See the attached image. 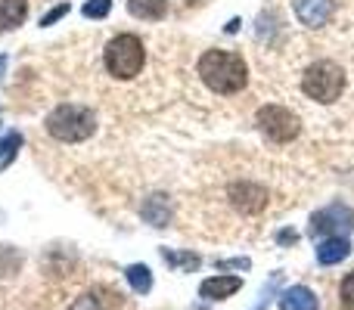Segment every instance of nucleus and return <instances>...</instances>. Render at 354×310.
I'll list each match as a JSON object with an SVG mask.
<instances>
[{
	"label": "nucleus",
	"instance_id": "1",
	"mask_svg": "<svg viewBox=\"0 0 354 310\" xmlns=\"http://www.w3.org/2000/svg\"><path fill=\"white\" fill-rule=\"evenodd\" d=\"M199 78L214 93H239L249 84V68L243 56L227 53V50H208L199 59Z\"/></svg>",
	"mask_w": 354,
	"mask_h": 310
},
{
	"label": "nucleus",
	"instance_id": "6",
	"mask_svg": "<svg viewBox=\"0 0 354 310\" xmlns=\"http://www.w3.org/2000/svg\"><path fill=\"white\" fill-rule=\"evenodd\" d=\"M354 230V211L348 205H330L311 217V236H348Z\"/></svg>",
	"mask_w": 354,
	"mask_h": 310
},
{
	"label": "nucleus",
	"instance_id": "8",
	"mask_svg": "<svg viewBox=\"0 0 354 310\" xmlns=\"http://www.w3.org/2000/svg\"><path fill=\"white\" fill-rule=\"evenodd\" d=\"M292 6H295L299 22L308 25V28H324V25L330 22L333 10H336L333 0H292Z\"/></svg>",
	"mask_w": 354,
	"mask_h": 310
},
{
	"label": "nucleus",
	"instance_id": "16",
	"mask_svg": "<svg viewBox=\"0 0 354 310\" xmlns=\"http://www.w3.org/2000/svg\"><path fill=\"white\" fill-rule=\"evenodd\" d=\"M19 149H22V134H19V130H10V134L0 137V171H6L16 162Z\"/></svg>",
	"mask_w": 354,
	"mask_h": 310
},
{
	"label": "nucleus",
	"instance_id": "18",
	"mask_svg": "<svg viewBox=\"0 0 354 310\" xmlns=\"http://www.w3.org/2000/svg\"><path fill=\"white\" fill-rule=\"evenodd\" d=\"M112 10V0H84V16L87 19H106Z\"/></svg>",
	"mask_w": 354,
	"mask_h": 310
},
{
	"label": "nucleus",
	"instance_id": "22",
	"mask_svg": "<svg viewBox=\"0 0 354 310\" xmlns=\"http://www.w3.org/2000/svg\"><path fill=\"white\" fill-rule=\"evenodd\" d=\"M72 310H100V301L93 298V295H84V298L75 301V307H72Z\"/></svg>",
	"mask_w": 354,
	"mask_h": 310
},
{
	"label": "nucleus",
	"instance_id": "13",
	"mask_svg": "<svg viewBox=\"0 0 354 310\" xmlns=\"http://www.w3.org/2000/svg\"><path fill=\"white\" fill-rule=\"evenodd\" d=\"M28 16V0H0V31L19 28Z\"/></svg>",
	"mask_w": 354,
	"mask_h": 310
},
{
	"label": "nucleus",
	"instance_id": "5",
	"mask_svg": "<svg viewBox=\"0 0 354 310\" xmlns=\"http://www.w3.org/2000/svg\"><path fill=\"white\" fill-rule=\"evenodd\" d=\"M258 128L274 143H292L299 137L301 124H299V115L289 112L286 106H261L258 109Z\"/></svg>",
	"mask_w": 354,
	"mask_h": 310
},
{
	"label": "nucleus",
	"instance_id": "3",
	"mask_svg": "<svg viewBox=\"0 0 354 310\" xmlns=\"http://www.w3.org/2000/svg\"><path fill=\"white\" fill-rule=\"evenodd\" d=\"M143 62H147V50L137 35H118L106 47V68L118 81H131L134 75H140Z\"/></svg>",
	"mask_w": 354,
	"mask_h": 310
},
{
	"label": "nucleus",
	"instance_id": "2",
	"mask_svg": "<svg viewBox=\"0 0 354 310\" xmlns=\"http://www.w3.org/2000/svg\"><path fill=\"white\" fill-rule=\"evenodd\" d=\"M47 130L59 143H84L97 130V115L87 106L62 103L47 115Z\"/></svg>",
	"mask_w": 354,
	"mask_h": 310
},
{
	"label": "nucleus",
	"instance_id": "14",
	"mask_svg": "<svg viewBox=\"0 0 354 310\" xmlns=\"http://www.w3.org/2000/svg\"><path fill=\"white\" fill-rule=\"evenodd\" d=\"M128 12L147 22H159L168 12V0H128Z\"/></svg>",
	"mask_w": 354,
	"mask_h": 310
},
{
	"label": "nucleus",
	"instance_id": "10",
	"mask_svg": "<svg viewBox=\"0 0 354 310\" xmlns=\"http://www.w3.org/2000/svg\"><path fill=\"white\" fill-rule=\"evenodd\" d=\"M351 251V242L345 236H330L324 239V242L317 245V261L324 264V267H333V264H342L345 258H348Z\"/></svg>",
	"mask_w": 354,
	"mask_h": 310
},
{
	"label": "nucleus",
	"instance_id": "7",
	"mask_svg": "<svg viewBox=\"0 0 354 310\" xmlns=\"http://www.w3.org/2000/svg\"><path fill=\"white\" fill-rule=\"evenodd\" d=\"M227 195H230L233 208H236V211H243V214H258V211H264V208H268V189L258 186V183H249V180L233 183Z\"/></svg>",
	"mask_w": 354,
	"mask_h": 310
},
{
	"label": "nucleus",
	"instance_id": "11",
	"mask_svg": "<svg viewBox=\"0 0 354 310\" xmlns=\"http://www.w3.org/2000/svg\"><path fill=\"white\" fill-rule=\"evenodd\" d=\"M317 295L308 286H292L280 295V310H317Z\"/></svg>",
	"mask_w": 354,
	"mask_h": 310
},
{
	"label": "nucleus",
	"instance_id": "20",
	"mask_svg": "<svg viewBox=\"0 0 354 310\" xmlns=\"http://www.w3.org/2000/svg\"><path fill=\"white\" fill-rule=\"evenodd\" d=\"M66 12H68V3H59V6H53V10H50V12H47V16H44V19H41V25H44V28H47V25L59 22V19H62V16H66Z\"/></svg>",
	"mask_w": 354,
	"mask_h": 310
},
{
	"label": "nucleus",
	"instance_id": "17",
	"mask_svg": "<svg viewBox=\"0 0 354 310\" xmlns=\"http://www.w3.org/2000/svg\"><path fill=\"white\" fill-rule=\"evenodd\" d=\"M162 258H165V264H171L174 270H196L199 267V255H180V251H171V249H162Z\"/></svg>",
	"mask_w": 354,
	"mask_h": 310
},
{
	"label": "nucleus",
	"instance_id": "4",
	"mask_svg": "<svg viewBox=\"0 0 354 310\" xmlns=\"http://www.w3.org/2000/svg\"><path fill=\"white\" fill-rule=\"evenodd\" d=\"M301 90H305L311 99H317V103L330 106V103H336V99L342 97L345 72L336 66V62L320 59L305 72V78H301Z\"/></svg>",
	"mask_w": 354,
	"mask_h": 310
},
{
	"label": "nucleus",
	"instance_id": "12",
	"mask_svg": "<svg viewBox=\"0 0 354 310\" xmlns=\"http://www.w3.org/2000/svg\"><path fill=\"white\" fill-rule=\"evenodd\" d=\"M143 220L149 226H168V220H171V202H168V195H149L147 205H143Z\"/></svg>",
	"mask_w": 354,
	"mask_h": 310
},
{
	"label": "nucleus",
	"instance_id": "9",
	"mask_svg": "<svg viewBox=\"0 0 354 310\" xmlns=\"http://www.w3.org/2000/svg\"><path fill=\"white\" fill-rule=\"evenodd\" d=\"M239 289H243L239 276H212V280H205L199 286V295L208 301H224V298H230V295H236Z\"/></svg>",
	"mask_w": 354,
	"mask_h": 310
},
{
	"label": "nucleus",
	"instance_id": "23",
	"mask_svg": "<svg viewBox=\"0 0 354 310\" xmlns=\"http://www.w3.org/2000/svg\"><path fill=\"white\" fill-rule=\"evenodd\" d=\"M277 242H280V245H295V242H299V233H295V230H283L280 236H277Z\"/></svg>",
	"mask_w": 354,
	"mask_h": 310
},
{
	"label": "nucleus",
	"instance_id": "21",
	"mask_svg": "<svg viewBox=\"0 0 354 310\" xmlns=\"http://www.w3.org/2000/svg\"><path fill=\"white\" fill-rule=\"evenodd\" d=\"M249 258H233V261H218V270H249Z\"/></svg>",
	"mask_w": 354,
	"mask_h": 310
},
{
	"label": "nucleus",
	"instance_id": "15",
	"mask_svg": "<svg viewBox=\"0 0 354 310\" xmlns=\"http://www.w3.org/2000/svg\"><path fill=\"white\" fill-rule=\"evenodd\" d=\"M124 276H128L131 289H134L137 295H147L149 289H153V270H149L147 264H131V267L124 270Z\"/></svg>",
	"mask_w": 354,
	"mask_h": 310
},
{
	"label": "nucleus",
	"instance_id": "19",
	"mask_svg": "<svg viewBox=\"0 0 354 310\" xmlns=\"http://www.w3.org/2000/svg\"><path fill=\"white\" fill-rule=\"evenodd\" d=\"M339 304L345 310H354V270L342 280V286H339Z\"/></svg>",
	"mask_w": 354,
	"mask_h": 310
}]
</instances>
